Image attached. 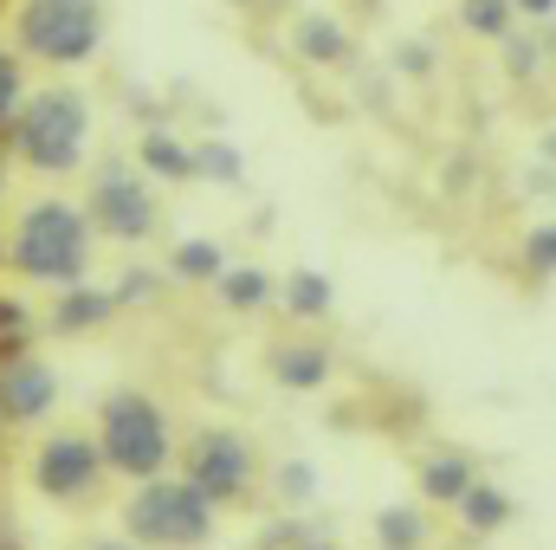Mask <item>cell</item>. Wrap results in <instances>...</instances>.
I'll return each mask as SVG.
<instances>
[{"mask_svg":"<svg viewBox=\"0 0 556 550\" xmlns=\"http://www.w3.org/2000/svg\"><path fill=\"white\" fill-rule=\"evenodd\" d=\"M227 266H233L227 247L207 240V234H188V240H175V253H168V273L181 278V285H214Z\"/></svg>","mask_w":556,"mask_h":550,"instance_id":"ac0fdd59","label":"cell"},{"mask_svg":"<svg viewBox=\"0 0 556 550\" xmlns=\"http://www.w3.org/2000/svg\"><path fill=\"white\" fill-rule=\"evenodd\" d=\"M278 304L298 324H324L337 311V285H330V273H317V266H291V273L278 278Z\"/></svg>","mask_w":556,"mask_h":550,"instance_id":"2e32d148","label":"cell"},{"mask_svg":"<svg viewBox=\"0 0 556 550\" xmlns=\"http://www.w3.org/2000/svg\"><path fill=\"white\" fill-rule=\"evenodd\" d=\"M525 273L531 278H556V221H538L531 234H525Z\"/></svg>","mask_w":556,"mask_h":550,"instance_id":"cb8c5ba5","label":"cell"},{"mask_svg":"<svg viewBox=\"0 0 556 550\" xmlns=\"http://www.w3.org/2000/svg\"><path fill=\"white\" fill-rule=\"evenodd\" d=\"M20 350H33V317L13 298H0V357H20Z\"/></svg>","mask_w":556,"mask_h":550,"instance_id":"d4e9b609","label":"cell"},{"mask_svg":"<svg viewBox=\"0 0 556 550\" xmlns=\"http://www.w3.org/2000/svg\"><path fill=\"white\" fill-rule=\"evenodd\" d=\"M13 155L33 168V175H72L85 168V142H91V98L72 91V85H52V91H33L13 117Z\"/></svg>","mask_w":556,"mask_h":550,"instance_id":"3957f363","label":"cell"},{"mask_svg":"<svg viewBox=\"0 0 556 550\" xmlns=\"http://www.w3.org/2000/svg\"><path fill=\"white\" fill-rule=\"evenodd\" d=\"M214 291H220L227 311H266L278 298V278L266 266H253V260H240V266H227V273L214 278Z\"/></svg>","mask_w":556,"mask_h":550,"instance_id":"e0dca14e","label":"cell"},{"mask_svg":"<svg viewBox=\"0 0 556 550\" xmlns=\"http://www.w3.org/2000/svg\"><path fill=\"white\" fill-rule=\"evenodd\" d=\"M85 550H137L130 538H104V545H85Z\"/></svg>","mask_w":556,"mask_h":550,"instance_id":"f1b7e54d","label":"cell"},{"mask_svg":"<svg viewBox=\"0 0 556 550\" xmlns=\"http://www.w3.org/2000/svg\"><path fill=\"white\" fill-rule=\"evenodd\" d=\"M194 182L240 188V182H247V155H240V142H227V137H201L194 142Z\"/></svg>","mask_w":556,"mask_h":550,"instance_id":"d6986e66","label":"cell"},{"mask_svg":"<svg viewBox=\"0 0 556 550\" xmlns=\"http://www.w3.org/2000/svg\"><path fill=\"white\" fill-rule=\"evenodd\" d=\"M78 208H85L91 234L117 240V247H149L162 234V195H155V182H142L137 162H117V155L91 175V188H85Z\"/></svg>","mask_w":556,"mask_h":550,"instance_id":"5b68a950","label":"cell"},{"mask_svg":"<svg viewBox=\"0 0 556 550\" xmlns=\"http://www.w3.org/2000/svg\"><path fill=\"white\" fill-rule=\"evenodd\" d=\"M98 453H104V473L117 479H162L175 466V427H168V409L149 396V389H111L98 402V427H91Z\"/></svg>","mask_w":556,"mask_h":550,"instance_id":"7a4b0ae2","label":"cell"},{"mask_svg":"<svg viewBox=\"0 0 556 550\" xmlns=\"http://www.w3.org/2000/svg\"><path fill=\"white\" fill-rule=\"evenodd\" d=\"M266 370H273L278 389H291V396H317V389L330 383V370H337V350L317 343V337H291V343H273Z\"/></svg>","mask_w":556,"mask_h":550,"instance_id":"8fae6325","label":"cell"},{"mask_svg":"<svg viewBox=\"0 0 556 550\" xmlns=\"http://www.w3.org/2000/svg\"><path fill=\"white\" fill-rule=\"evenodd\" d=\"M59 414V370L39 350L0 357V421L7 427H39Z\"/></svg>","mask_w":556,"mask_h":550,"instance_id":"9c48e42d","label":"cell"},{"mask_svg":"<svg viewBox=\"0 0 556 550\" xmlns=\"http://www.w3.org/2000/svg\"><path fill=\"white\" fill-rule=\"evenodd\" d=\"M227 7H247V13H253V7H260V0H227Z\"/></svg>","mask_w":556,"mask_h":550,"instance_id":"f546056e","label":"cell"},{"mask_svg":"<svg viewBox=\"0 0 556 550\" xmlns=\"http://www.w3.org/2000/svg\"><path fill=\"white\" fill-rule=\"evenodd\" d=\"M13 39L46 65H91L104 46V0H20Z\"/></svg>","mask_w":556,"mask_h":550,"instance_id":"8992f818","label":"cell"},{"mask_svg":"<svg viewBox=\"0 0 556 550\" xmlns=\"http://www.w3.org/2000/svg\"><path fill=\"white\" fill-rule=\"evenodd\" d=\"M0 253H7V266H13L20 278L65 291V285H85V278H91L98 234H91V221H85L78 201L46 195V201L20 208V221H13V234H7Z\"/></svg>","mask_w":556,"mask_h":550,"instance_id":"6da1fadb","label":"cell"},{"mask_svg":"<svg viewBox=\"0 0 556 550\" xmlns=\"http://www.w3.org/2000/svg\"><path fill=\"white\" fill-rule=\"evenodd\" d=\"M389 65H395L402 78H433V46H427V39H402Z\"/></svg>","mask_w":556,"mask_h":550,"instance_id":"4316f807","label":"cell"},{"mask_svg":"<svg viewBox=\"0 0 556 550\" xmlns=\"http://www.w3.org/2000/svg\"><path fill=\"white\" fill-rule=\"evenodd\" d=\"M117 317V298L104 291V285H65L59 291V304H52V317H46V330H59V337H78V330H98V324H111Z\"/></svg>","mask_w":556,"mask_h":550,"instance_id":"4fadbf2b","label":"cell"},{"mask_svg":"<svg viewBox=\"0 0 556 550\" xmlns=\"http://www.w3.org/2000/svg\"><path fill=\"white\" fill-rule=\"evenodd\" d=\"M415 479H420V499L427 505H440V512H453L485 473H479V460L466 453V447H427L420 453V466H415Z\"/></svg>","mask_w":556,"mask_h":550,"instance_id":"30bf717a","label":"cell"},{"mask_svg":"<svg viewBox=\"0 0 556 550\" xmlns=\"http://www.w3.org/2000/svg\"><path fill=\"white\" fill-rule=\"evenodd\" d=\"M137 175L142 182H194V142L175 130H142L137 137Z\"/></svg>","mask_w":556,"mask_h":550,"instance_id":"5bb4252c","label":"cell"},{"mask_svg":"<svg viewBox=\"0 0 556 550\" xmlns=\"http://www.w3.org/2000/svg\"><path fill=\"white\" fill-rule=\"evenodd\" d=\"M220 532V512L181 479V473H162V479H142L124 505V538L137 550H207Z\"/></svg>","mask_w":556,"mask_h":550,"instance_id":"277c9868","label":"cell"},{"mask_svg":"<svg viewBox=\"0 0 556 550\" xmlns=\"http://www.w3.org/2000/svg\"><path fill=\"white\" fill-rule=\"evenodd\" d=\"M273 492L298 512V505H311L317 499V466L311 460H285V466H273Z\"/></svg>","mask_w":556,"mask_h":550,"instance_id":"603a6c76","label":"cell"},{"mask_svg":"<svg viewBox=\"0 0 556 550\" xmlns=\"http://www.w3.org/2000/svg\"><path fill=\"white\" fill-rule=\"evenodd\" d=\"M104 453L85 427H52L33 453H26V486L46 499V505H91L98 486H104Z\"/></svg>","mask_w":556,"mask_h":550,"instance_id":"ba28073f","label":"cell"},{"mask_svg":"<svg viewBox=\"0 0 556 550\" xmlns=\"http://www.w3.org/2000/svg\"><path fill=\"white\" fill-rule=\"evenodd\" d=\"M453 518H459V532H466V538H498V532L518 518V505H511V492H505L498 479H479V486L453 505Z\"/></svg>","mask_w":556,"mask_h":550,"instance_id":"9a60e30c","label":"cell"},{"mask_svg":"<svg viewBox=\"0 0 556 550\" xmlns=\"http://www.w3.org/2000/svg\"><path fill=\"white\" fill-rule=\"evenodd\" d=\"M498 65H505V78H511V85H531L538 72H551V65H544V39H538V26H531V33L518 26V33L498 46Z\"/></svg>","mask_w":556,"mask_h":550,"instance_id":"7402d4cb","label":"cell"},{"mask_svg":"<svg viewBox=\"0 0 556 550\" xmlns=\"http://www.w3.org/2000/svg\"><path fill=\"white\" fill-rule=\"evenodd\" d=\"M20 104H26V78H20V59H13V52H0V130H13Z\"/></svg>","mask_w":556,"mask_h":550,"instance_id":"484cf974","label":"cell"},{"mask_svg":"<svg viewBox=\"0 0 556 550\" xmlns=\"http://www.w3.org/2000/svg\"><path fill=\"white\" fill-rule=\"evenodd\" d=\"M376 550H427V512L420 505H382L376 512Z\"/></svg>","mask_w":556,"mask_h":550,"instance_id":"ffe728a7","label":"cell"},{"mask_svg":"<svg viewBox=\"0 0 556 550\" xmlns=\"http://www.w3.org/2000/svg\"><path fill=\"white\" fill-rule=\"evenodd\" d=\"M459 26L485 46H505L518 33V13H511V0H459Z\"/></svg>","mask_w":556,"mask_h":550,"instance_id":"44dd1931","label":"cell"},{"mask_svg":"<svg viewBox=\"0 0 556 550\" xmlns=\"http://www.w3.org/2000/svg\"><path fill=\"white\" fill-rule=\"evenodd\" d=\"M291 52L304 65H317V72H343L356 59V39H350V26L337 13H298L291 20Z\"/></svg>","mask_w":556,"mask_h":550,"instance_id":"7c38bea8","label":"cell"},{"mask_svg":"<svg viewBox=\"0 0 556 550\" xmlns=\"http://www.w3.org/2000/svg\"><path fill=\"white\" fill-rule=\"evenodd\" d=\"M511 13H518V26H538L544 33L556 20V0H511Z\"/></svg>","mask_w":556,"mask_h":550,"instance_id":"83f0119b","label":"cell"},{"mask_svg":"<svg viewBox=\"0 0 556 550\" xmlns=\"http://www.w3.org/2000/svg\"><path fill=\"white\" fill-rule=\"evenodd\" d=\"M260 447L240 434V427H201V434H188V447H181V479L220 512V505H247L253 492H260Z\"/></svg>","mask_w":556,"mask_h":550,"instance_id":"52a82bcc","label":"cell"}]
</instances>
